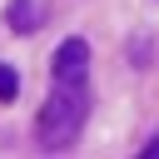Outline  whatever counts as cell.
I'll return each mask as SVG.
<instances>
[{"label":"cell","mask_w":159,"mask_h":159,"mask_svg":"<svg viewBox=\"0 0 159 159\" xmlns=\"http://www.w3.org/2000/svg\"><path fill=\"white\" fill-rule=\"evenodd\" d=\"M55 80H89V45L80 35H70L55 50Z\"/></svg>","instance_id":"2"},{"label":"cell","mask_w":159,"mask_h":159,"mask_svg":"<svg viewBox=\"0 0 159 159\" xmlns=\"http://www.w3.org/2000/svg\"><path fill=\"white\" fill-rule=\"evenodd\" d=\"M84 119H89V84H84V80H55L50 99H45L40 114H35V139H40V149H70V144L80 139Z\"/></svg>","instance_id":"1"},{"label":"cell","mask_w":159,"mask_h":159,"mask_svg":"<svg viewBox=\"0 0 159 159\" xmlns=\"http://www.w3.org/2000/svg\"><path fill=\"white\" fill-rule=\"evenodd\" d=\"M10 30L15 35H35L40 25H45V0H10Z\"/></svg>","instance_id":"3"},{"label":"cell","mask_w":159,"mask_h":159,"mask_svg":"<svg viewBox=\"0 0 159 159\" xmlns=\"http://www.w3.org/2000/svg\"><path fill=\"white\" fill-rule=\"evenodd\" d=\"M144 159H159V139H149V144H144Z\"/></svg>","instance_id":"5"},{"label":"cell","mask_w":159,"mask_h":159,"mask_svg":"<svg viewBox=\"0 0 159 159\" xmlns=\"http://www.w3.org/2000/svg\"><path fill=\"white\" fill-rule=\"evenodd\" d=\"M20 94V75H15V65H0V99H15Z\"/></svg>","instance_id":"4"}]
</instances>
